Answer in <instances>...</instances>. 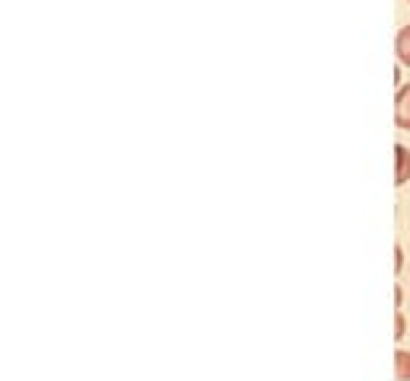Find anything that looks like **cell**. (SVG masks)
I'll use <instances>...</instances> for the list:
<instances>
[{
  "label": "cell",
  "mask_w": 410,
  "mask_h": 381,
  "mask_svg": "<svg viewBox=\"0 0 410 381\" xmlns=\"http://www.w3.org/2000/svg\"><path fill=\"white\" fill-rule=\"evenodd\" d=\"M394 125L410 132V84H404L394 96Z\"/></svg>",
  "instance_id": "obj_1"
},
{
  "label": "cell",
  "mask_w": 410,
  "mask_h": 381,
  "mask_svg": "<svg viewBox=\"0 0 410 381\" xmlns=\"http://www.w3.org/2000/svg\"><path fill=\"white\" fill-rule=\"evenodd\" d=\"M394 157H397V167H394V186H404L410 180V151L404 144H394Z\"/></svg>",
  "instance_id": "obj_2"
},
{
  "label": "cell",
  "mask_w": 410,
  "mask_h": 381,
  "mask_svg": "<svg viewBox=\"0 0 410 381\" xmlns=\"http://www.w3.org/2000/svg\"><path fill=\"white\" fill-rule=\"evenodd\" d=\"M394 52H397V61L404 67H410V26H404L394 39Z\"/></svg>",
  "instance_id": "obj_3"
},
{
  "label": "cell",
  "mask_w": 410,
  "mask_h": 381,
  "mask_svg": "<svg viewBox=\"0 0 410 381\" xmlns=\"http://www.w3.org/2000/svg\"><path fill=\"white\" fill-rule=\"evenodd\" d=\"M394 365H397V378L410 381V353L407 349H397L394 353Z\"/></svg>",
  "instance_id": "obj_4"
},
{
  "label": "cell",
  "mask_w": 410,
  "mask_h": 381,
  "mask_svg": "<svg viewBox=\"0 0 410 381\" xmlns=\"http://www.w3.org/2000/svg\"><path fill=\"white\" fill-rule=\"evenodd\" d=\"M394 263H397V269L404 266V250L401 247H394Z\"/></svg>",
  "instance_id": "obj_5"
},
{
  "label": "cell",
  "mask_w": 410,
  "mask_h": 381,
  "mask_svg": "<svg viewBox=\"0 0 410 381\" xmlns=\"http://www.w3.org/2000/svg\"><path fill=\"white\" fill-rule=\"evenodd\" d=\"M404 336V314H397V340Z\"/></svg>",
  "instance_id": "obj_6"
}]
</instances>
